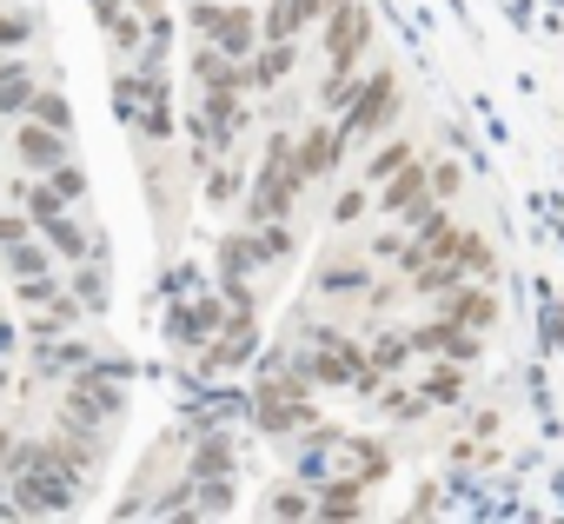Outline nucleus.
<instances>
[{"label": "nucleus", "mask_w": 564, "mask_h": 524, "mask_svg": "<svg viewBox=\"0 0 564 524\" xmlns=\"http://www.w3.org/2000/svg\"><path fill=\"white\" fill-rule=\"evenodd\" d=\"M186 21L199 28V41H219L239 61H252L259 41H265V28H259V14L246 8V0H186Z\"/></svg>", "instance_id": "nucleus-1"}, {"label": "nucleus", "mask_w": 564, "mask_h": 524, "mask_svg": "<svg viewBox=\"0 0 564 524\" xmlns=\"http://www.w3.org/2000/svg\"><path fill=\"white\" fill-rule=\"evenodd\" d=\"M306 179H300V166H293V133H272L265 140V166H259V186L246 193V219L252 226H265V219H279L293 206V193H300Z\"/></svg>", "instance_id": "nucleus-2"}, {"label": "nucleus", "mask_w": 564, "mask_h": 524, "mask_svg": "<svg viewBox=\"0 0 564 524\" xmlns=\"http://www.w3.org/2000/svg\"><path fill=\"white\" fill-rule=\"evenodd\" d=\"M392 113H399V80H392V67H379V74L359 80V94H352V107H346V120H339V140H346V146H352V140H379V133L392 127Z\"/></svg>", "instance_id": "nucleus-3"}, {"label": "nucleus", "mask_w": 564, "mask_h": 524, "mask_svg": "<svg viewBox=\"0 0 564 524\" xmlns=\"http://www.w3.org/2000/svg\"><path fill=\"white\" fill-rule=\"evenodd\" d=\"M113 412H120V379H113V372H87V365H80V379L67 385V418L87 432V425H107Z\"/></svg>", "instance_id": "nucleus-4"}, {"label": "nucleus", "mask_w": 564, "mask_h": 524, "mask_svg": "<svg viewBox=\"0 0 564 524\" xmlns=\"http://www.w3.org/2000/svg\"><path fill=\"white\" fill-rule=\"evenodd\" d=\"M293 365H300L313 385H352V379L366 372V352H359V346H346V339H333V346H300V352H293Z\"/></svg>", "instance_id": "nucleus-5"}, {"label": "nucleus", "mask_w": 564, "mask_h": 524, "mask_svg": "<svg viewBox=\"0 0 564 524\" xmlns=\"http://www.w3.org/2000/svg\"><path fill=\"white\" fill-rule=\"evenodd\" d=\"M366 41H372V14L359 8V0H339V8L326 14V54H333V67H359Z\"/></svg>", "instance_id": "nucleus-6"}, {"label": "nucleus", "mask_w": 564, "mask_h": 524, "mask_svg": "<svg viewBox=\"0 0 564 524\" xmlns=\"http://www.w3.org/2000/svg\"><path fill=\"white\" fill-rule=\"evenodd\" d=\"M252 352H259V326H252V306H239L219 326V346H206V372H239Z\"/></svg>", "instance_id": "nucleus-7"}, {"label": "nucleus", "mask_w": 564, "mask_h": 524, "mask_svg": "<svg viewBox=\"0 0 564 524\" xmlns=\"http://www.w3.org/2000/svg\"><path fill=\"white\" fill-rule=\"evenodd\" d=\"M366 286H372V266H366V259H346V252H326L319 273H313L319 299H359Z\"/></svg>", "instance_id": "nucleus-8"}, {"label": "nucleus", "mask_w": 564, "mask_h": 524, "mask_svg": "<svg viewBox=\"0 0 564 524\" xmlns=\"http://www.w3.org/2000/svg\"><path fill=\"white\" fill-rule=\"evenodd\" d=\"M14 153H21V166H28V173H54V166L67 160V133L28 113V127L14 133Z\"/></svg>", "instance_id": "nucleus-9"}, {"label": "nucleus", "mask_w": 564, "mask_h": 524, "mask_svg": "<svg viewBox=\"0 0 564 524\" xmlns=\"http://www.w3.org/2000/svg\"><path fill=\"white\" fill-rule=\"evenodd\" d=\"M339 160H346V140H339V127H306V133H300V146H293V166H300V179H326Z\"/></svg>", "instance_id": "nucleus-10"}, {"label": "nucleus", "mask_w": 564, "mask_h": 524, "mask_svg": "<svg viewBox=\"0 0 564 524\" xmlns=\"http://www.w3.org/2000/svg\"><path fill=\"white\" fill-rule=\"evenodd\" d=\"M193 80H199L206 94H213V87H232V94H246V87H252L246 61H239V54H226L219 41H206V47L193 54Z\"/></svg>", "instance_id": "nucleus-11"}, {"label": "nucleus", "mask_w": 564, "mask_h": 524, "mask_svg": "<svg viewBox=\"0 0 564 524\" xmlns=\"http://www.w3.org/2000/svg\"><path fill=\"white\" fill-rule=\"evenodd\" d=\"M239 133H246V107H239V94H232V87H213V94H206V140H199V146L213 153V146H232Z\"/></svg>", "instance_id": "nucleus-12"}, {"label": "nucleus", "mask_w": 564, "mask_h": 524, "mask_svg": "<svg viewBox=\"0 0 564 524\" xmlns=\"http://www.w3.org/2000/svg\"><path fill=\"white\" fill-rule=\"evenodd\" d=\"M300 67V41H259V54L246 61V74H252V87L259 94H272V87H286V74Z\"/></svg>", "instance_id": "nucleus-13"}, {"label": "nucleus", "mask_w": 564, "mask_h": 524, "mask_svg": "<svg viewBox=\"0 0 564 524\" xmlns=\"http://www.w3.org/2000/svg\"><path fill=\"white\" fill-rule=\"evenodd\" d=\"M219 326H226V306H219V299H206V293H193V306H186V313H173V326H166V332H173V346L186 352V346H206V332H219Z\"/></svg>", "instance_id": "nucleus-14"}, {"label": "nucleus", "mask_w": 564, "mask_h": 524, "mask_svg": "<svg viewBox=\"0 0 564 524\" xmlns=\"http://www.w3.org/2000/svg\"><path fill=\"white\" fill-rule=\"evenodd\" d=\"M412 346H419V352H445V359H458V365H465V359H478V332H471V326H452V319L419 326V332H412Z\"/></svg>", "instance_id": "nucleus-15"}, {"label": "nucleus", "mask_w": 564, "mask_h": 524, "mask_svg": "<svg viewBox=\"0 0 564 524\" xmlns=\"http://www.w3.org/2000/svg\"><path fill=\"white\" fill-rule=\"evenodd\" d=\"M419 199H432V173H425L419 160H405V166H399V179H386V193H379V206H386L392 219H405V212H412Z\"/></svg>", "instance_id": "nucleus-16"}, {"label": "nucleus", "mask_w": 564, "mask_h": 524, "mask_svg": "<svg viewBox=\"0 0 564 524\" xmlns=\"http://www.w3.org/2000/svg\"><path fill=\"white\" fill-rule=\"evenodd\" d=\"M438 306H445V319H452V326H471V332H485V326L498 319V299H491L485 286H452Z\"/></svg>", "instance_id": "nucleus-17"}, {"label": "nucleus", "mask_w": 564, "mask_h": 524, "mask_svg": "<svg viewBox=\"0 0 564 524\" xmlns=\"http://www.w3.org/2000/svg\"><path fill=\"white\" fill-rule=\"evenodd\" d=\"M313 517H366V478H326L313 498Z\"/></svg>", "instance_id": "nucleus-18"}, {"label": "nucleus", "mask_w": 564, "mask_h": 524, "mask_svg": "<svg viewBox=\"0 0 564 524\" xmlns=\"http://www.w3.org/2000/svg\"><path fill=\"white\" fill-rule=\"evenodd\" d=\"M259 266V232H226L219 239V280H246Z\"/></svg>", "instance_id": "nucleus-19"}, {"label": "nucleus", "mask_w": 564, "mask_h": 524, "mask_svg": "<svg viewBox=\"0 0 564 524\" xmlns=\"http://www.w3.org/2000/svg\"><path fill=\"white\" fill-rule=\"evenodd\" d=\"M339 451H346V471H352V478H366V484H379V478L392 471V458H386V445H379V438H346Z\"/></svg>", "instance_id": "nucleus-20"}, {"label": "nucleus", "mask_w": 564, "mask_h": 524, "mask_svg": "<svg viewBox=\"0 0 564 524\" xmlns=\"http://www.w3.org/2000/svg\"><path fill=\"white\" fill-rule=\"evenodd\" d=\"M0 252H8V280L54 273V245H34V239H21V245H0Z\"/></svg>", "instance_id": "nucleus-21"}, {"label": "nucleus", "mask_w": 564, "mask_h": 524, "mask_svg": "<svg viewBox=\"0 0 564 524\" xmlns=\"http://www.w3.org/2000/svg\"><path fill=\"white\" fill-rule=\"evenodd\" d=\"M452 286H465V266H452V259H432V266L412 273V293H425V299H445Z\"/></svg>", "instance_id": "nucleus-22"}, {"label": "nucleus", "mask_w": 564, "mask_h": 524, "mask_svg": "<svg viewBox=\"0 0 564 524\" xmlns=\"http://www.w3.org/2000/svg\"><path fill=\"white\" fill-rule=\"evenodd\" d=\"M226 471H232V438H226V432L199 438V451H193V478H226Z\"/></svg>", "instance_id": "nucleus-23"}, {"label": "nucleus", "mask_w": 564, "mask_h": 524, "mask_svg": "<svg viewBox=\"0 0 564 524\" xmlns=\"http://www.w3.org/2000/svg\"><path fill=\"white\" fill-rule=\"evenodd\" d=\"M359 80H366L359 67H333V74H326V87H319V107H326V113H346V107H352V94H359Z\"/></svg>", "instance_id": "nucleus-24"}, {"label": "nucleus", "mask_w": 564, "mask_h": 524, "mask_svg": "<svg viewBox=\"0 0 564 524\" xmlns=\"http://www.w3.org/2000/svg\"><path fill=\"white\" fill-rule=\"evenodd\" d=\"M14 199H21V206H28V212L41 219V226H47L54 212H67V199L54 193V179H47V186H34V179H14Z\"/></svg>", "instance_id": "nucleus-25"}, {"label": "nucleus", "mask_w": 564, "mask_h": 524, "mask_svg": "<svg viewBox=\"0 0 564 524\" xmlns=\"http://www.w3.org/2000/svg\"><path fill=\"white\" fill-rule=\"evenodd\" d=\"M41 232H47V245H54L61 259H80V252H87V232L74 226V212H54V219H47Z\"/></svg>", "instance_id": "nucleus-26"}, {"label": "nucleus", "mask_w": 564, "mask_h": 524, "mask_svg": "<svg viewBox=\"0 0 564 524\" xmlns=\"http://www.w3.org/2000/svg\"><path fill=\"white\" fill-rule=\"evenodd\" d=\"M252 232H259V259H265V266H279V259L293 252V226H286V219H265V226H252Z\"/></svg>", "instance_id": "nucleus-27"}, {"label": "nucleus", "mask_w": 564, "mask_h": 524, "mask_svg": "<svg viewBox=\"0 0 564 524\" xmlns=\"http://www.w3.org/2000/svg\"><path fill=\"white\" fill-rule=\"evenodd\" d=\"M34 94H41V87L28 80V67H21V74H8V80H0V113H21V120H28Z\"/></svg>", "instance_id": "nucleus-28"}, {"label": "nucleus", "mask_w": 564, "mask_h": 524, "mask_svg": "<svg viewBox=\"0 0 564 524\" xmlns=\"http://www.w3.org/2000/svg\"><path fill=\"white\" fill-rule=\"evenodd\" d=\"M28 113H34V120H47V127H61V133H74V107H67V100H61L54 87H41Z\"/></svg>", "instance_id": "nucleus-29"}, {"label": "nucleus", "mask_w": 564, "mask_h": 524, "mask_svg": "<svg viewBox=\"0 0 564 524\" xmlns=\"http://www.w3.org/2000/svg\"><path fill=\"white\" fill-rule=\"evenodd\" d=\"M419 392H425L432 405H458V399H465V372H458V365H445V372H432Z\"/></svg>", "instance_id": "nucleus-30"}, {"label": "nucleus", "mask_w": 564, "mask_h": 524, "mask_svg": "<svg viewBox=\"0 0 564 524\" xmlns=\"http://www.w3.org/2000/svg\"><path fill=\"white\" fill-rule=\"evenodd\" d=\"M265 517H313V498H306L300 484H279V491L265 498Z\"/></svg>", "instance_id": "nucleus-31"}, {"label": "nucleus", "mask_w": 564, "mask_h": 524, "mask_svg": "<svg viewBox=\"0 0 564 524\" xmlns=\"http://www.w3.org/2000/svg\"><path fill=\"white\" fill-rule=\"evenodd\" d=\"M265 41H300V21H293V0H272V8L259 14Z\"/></svg>", "instance_id": "nucleus-32"}, {"label": "nucleus", "mask_w": 564, "mask_h": 524, "mask_svg": "<svg viewBox=\"0 0 564 524\" xmlns=\"http://www.w3.org/2000/svg\"><path fill=\"white\" fill-rule=\"evenodd\" d=\"M405 160H412V146H405V140H386V146H379V153L366 160V179H392V173H399Z\"/></svg>", "instance_id": "nucleus-33"}, {"label": "nucleus", "mask_w": 564, "mask_h": 524, "mask_svg": "<svg viewBox=\"0 0 564 524\" xmlns=\"http://www.w3.org/2000/svg\"><path fill=\"white\" fill-rule=\"evenodd\" d=\"M412 352H419V346H412V339H399V332H392V339H379V346H372V372H379V379H386V372H399V365H405V359H412Z\"/></svg>", "instance_id": "nucleus-34"}, {"label": "nucleus", "mask_w": 564, "mask_h": 524, "mask_svg": "<svg viewBox=\"0 0 564 524\" xmlns=\"http://www.w3.org/2000/svg\"><path fill=\"white\" fill-rule=\"evenodd\" d=\"M74 299H80L87 313H100V306H107V273H100V266H87V273H74Z\"/></svg>", "instance_id": "nucleus-35"}, {"label": "nucleus", "mask_w": 564, "mask_h": 524, "mask_svg": "<svg viewBox=\"0 0 564 524\" xmlns=\"http://www.w3.org/2000/svg\"><path fill=\"white\" fill-rule=\"evenodd\" d=\"M206 199L213 206H232L239 199V173L232 166H206Z\"/></svg>", "instance_id": "nucleus-36"}, {"label": "nucleus", "mask_w": 564, "mask_h": 524, "mask_svg": "<svg viewBox=\"0 0 564 524\" xmlns=\"http://www.w3.org/2000/svg\"><path fill=\"white\" fill-rule=\"evenodd\" d=\"M458 266H465V273H491V245H485L478 232H458Z\"/></svg>", "instance_id": "nucleus-37"}, {"label": "nucleus", "mask_w": 564, "mask_h": 524, "mask_svg": "<svg viewBox=\"0 0 564 524\" xmlns=\"http://www.w3.org/2000/svg\"><path fill=\"white\" fill-rule=\"evenodd\" d=\"M47 179H54V193H61V199H67V206H74V199H80V193H87V173H80V166H74V160H61V166H54V173H47Z\"/></svg>", "instance_id": "nucleus-38"}, {"label": "nucleus", "mask_w": 564, "mask_h": 524, "mask_svg": "<svg viewBox=\"0 0 564 524\" xmlns=\"http://www.w3.org/2000/svg\"><path fill=\"white\" fill-rule=\"evenodd\" d=\"M14 293H21L28 306H47V299H61V280H54V273H34V280H14Z\"/></svg>", "instance_id": "nucleus-39"}, {"label": "nucleus", "mask_w": 564, "mask_h": 524, "mask_svg": "<svg viewBox=\"0 0 564 524\" xmlns=\"http://www.w3.org/2000/svg\"><path fill=\"white\" fill-rule=\"evenodd\" d=\"M21 239H34V212L21 206V212H0V245H21Z\"/></svg>", "instance_id": "nucleus-40"}, {"label": "nucleus", "mask_w": 564, "mask_h": 524, "mask_svg": "<svg viewBox=\"0 0 564 524\" xmlns=\"http://www.w3.org/2000/svg\"><path fill=\"white\" fill-rule=\"evenodd\" d=\"M366 206H372V199H366V186H346V193L333 199V219H339V226H352V219H359Z\"/></svg>", "instance_id": "nucleus-41"}, {"label": "nucleus", "mask_w": 564, "mask_h": 524, "mask_svg": "<svg viewBox=\"0 0 564 524\" xmlns=\"http://www.w3.org/2000/svg\"><path fill=\"white\" fill-rule=\"evenodd\" d=\"M34 41V21L28 14H0V47H28Z\"/></svg>", "instance_id": "nucleus-42"}, {"label": "nucleus", "mask_w": 564, "mask_h": 524, "mask_svg": "<svg viewBox=\"0 0 564 524\" xmlns=\"http://www.w3.org/2000/svg\"><path fill=\"white\" fill-rule=\"evenodd\" d=\"M199 498H206L199 511H232V484H226V478H206V491H199Z\"/></svg>", "instance_id": "nucleus-43"}, {"label": "nucleus", "mask_w": 564, "mask_h": 524, "mask_svg": "<svg viewBox=\"0 0 564 524\" xmlns=\"http://www.w3.org/2000/svg\"><path fill=\"white\" fill-rule=\"evenodd\" d=\"M379 259H392V266H405V252H412V239H399V232H379V245H372Z\"/></svg>", "instance_id": "nucleus-44"}, {"label": "nucleus", "mask_w": 564, "mask_h": 524, "mask_svg": "<svg viewBox=\"0 0 564 524\" xmlns=\"http://www.w3.org/2000/svg\"><path fill=\"white\" fill-rule=\"evenodd\" d=\"M458 186H465V179H458V166H452V160H445V166H432V193H438V199H452Z\"/></svg>", "instance_id": "nucleus-45"}, {"label": "nucleus", "mask_w": 564, "mask_h": 524, "mask_svg": "<svg viewBox=\"0 0 564 524\" xmlns=\"http://www.w3.org/2000/svg\"><path fill=\"white\" fill-rule=\"evenodd\" d=\"M8 74H21V67H14V47H0V80H8Z\"/></svg>", "instance_id": "nucleus-46"}, {"label": "nucleus", "mask_w": 564, "mask_h": 524, "mask_svg": "<svg viewBox=\"0 0 564 524\" xmlns=\"http://www.w3.org/2000/svg\"><path fill=\"white\" fill-rule=\"evenodd\" d=\"M8 451H14V438H8V432H0V465H8Z\"/></svg>", "instance_id": "nucleus-47"}, {"label": "nucleus", "mask_w": 564, "mask_h": 524, "mask_svg": "<svg viewBox=\"0 0 564 524\" xmlns=\"http://www.w3.org/2000/svg\"><path fill=\"white\" fill-rule=\"evenodd\" d=\"M0 385H8V372H0Z\"/></svg>", "instance_id": "nucleus-48"}]
</instances>
